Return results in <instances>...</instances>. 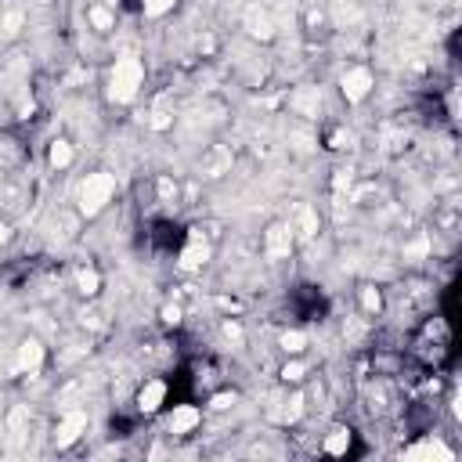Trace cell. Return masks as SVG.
Listing matches in <instances>:
<instances>
[{
	"mask_svg": "<svg viewBox=\"0 0 462 462\" xmlns=\"http://www.w3.org/2000/svg\"><path fill=\"white\" fill-rule=\"evenodd\" d=\"M300 415H303V394H293L289 401H286V408L279 412V419H282V423H296Z\"/></svg>",
	"mask_w": 462,
	"mask_h": 462,
	"instance_id": "22",
	"label": "cell"
},
{
	"mask_svg": "<svg viewBox=\"0 0 462 462\" xmlns=\"http://www.w3.org/2000/svg\"><path fill=\"white\" fill-rule=\"evenodd\" d=\"M206 260H209V245H206V238H202V235H199V228H195L192 242L181 250V260H177V264H181V271H199Z\"/></svg>",
	"mask_w": 462,
	"mask_h": 462,
	"instance_id": "7",
	"label": "cell"
},
{
	"mask_svg": "<svg viewBox=\"0 0 462 462\" xmlns=\"http://www.w3.org/2000/svg\"><path fill=\"white\" fill-rule=\"evenodd\" d=\"M199 408H192V405H177L174 408V415L166 419V430L170 434H192V430L199 426Z\"/></svg>",
	"mask_w": 462,
	"mask_h": 462,
	"instance_id": "9",
	"label": "cell"
},
{
	"mask_svg": "<svg viewBox=\"0 0 462 462\" xmlns=\"http://www.w3.org/2000/svg\"><path fill=\"white\" fill-rule=\"evenodd\" d=\"M148 123H152V130H166V127H170L174 119H170V112L156 109V112H152V119H148Z\"/></svg>",
	"mask_w": 462,
	"mask_h": 462,
	"instance_id": "30",
	"label": "cell"
},
{
	"mask_svg": "<svg viewBox=\"0 0 462 462\" xmlns=\"http://www.w3.org/2000/svg\"><path fill=\"white\" fill-rule=\"evenodd\" d=\"M73 159H76V152H73V145L69 141H51V148H47V163L54 166V170H69L73 166Z\"/></svg>",
	"mask_w": 462,
	"mask_h": 462,
	"instance_id": "12",
	"label": "cell"
},
{
	"mask_svg": "<svg viewBox=\"0 0 462 462\" xmlns=\"http://www.w3.org/2000/svg\"><path fill=\"white\" fill-rule=\"evenodd\" d=\"M228 166H231V156H228L224 148H213L209 159H206V177H221Z\"/></svg>",
	"mask_w": 462,
	"mask_h": 462,
	"instance_id": "20",
	"label": "cell"
},
{
	"mask_svg": "<svg viewBox=\"0 0 462 462\" xmlns=\"http://www.w3.org/2000/svg\"><path fill=\"white\" fill-rule=\"evenodd\" d=\"M8 238H11V231H8V224H0V245H4Z\"/></svg>",
	"mask_w": 462,
	"mask_h": 462,
	"instance_id": "35",
	"label": "cell"
},
{
	"mask_svg": "<svg viewBox=\"0 0 462 462\" xmlns=\"http://www.w3.org/2000/svg\"><path fill=\"white\" fill-rule=\"evenodd\" d=\"M44 344L37 340V336H29V340H22L18 344V358H15V368H18V372H29V376H33V372H40V365H44Z\"/></svg>",
	"mask_w": 462,
	"mask_h": 462,
	"instance_id": "6",
	"label": "cell"
},
{
	"mask_svg": "<svg viewBox=\"0 0 462 462\" xmlns=\"http://www.w3.org/2000/svg\"><path fill=\"white\" fill-rule=\"evenodd\" d=\"M156 192H159V202H174V199H177V181L163 174V177L156 181Z\"/></svg>",
	"mask_w": 462,
	"mask_h": 462,
	"instance_id": "26",
	"label": "cell"
},
{
	"mask_svg": "<svg viewBox=\"0 0 462 462\" xmlns=\"http://www.w3.org/2000/svg\"><path fill=\"white\" fill-rule=\"evenodd\" d=\"M293 224H271L267 228V235H264V253L271 257V260H282V257H289L293 253Z\"/></svg>",
	"mask_w": 462,
	"mask_h": 462,
	"instance_id": "4",
	"label": "cell"
},
{
	"mask_svg": "<svg viewBox=\"0 0 462 462\" xmlns=\"http://www.w3.org/2000/svg\"><path fill=\"white\" fill-rule=\"evenodd\" d=\"M372 87H376V80H372V69H368V66H351L344 73V80H340V90H344V98L351 105L365 102L368 95H372Z\"/></svg>",
	"mask_w": 462,
	"mask_h": 462,
	"instance_id": "3",
	"label": "cell"
},
{
	"mask_svg": "<svg viewBox=\"0 0 462 462\" xmlns=\"http://www.w3.org/2000/svg\"><path fill=\"white\" fill-rule=\"evenodd\" d=\"M22 22H25V15H22L18 8H15V11H8V15H4V22H0V29H4V37H18Z\"/></svg>",
	"mask_w": 462,
	"mask_h": 462,
	"instance_id": "25",
	"label": "cell"
},
{
	"mask_svg": "<svg viewBox=\"0 0 462 462\" xmlns=\"http://www.w3.org/2000/svg\"><path fill=\"white\" fill-rule=\"evenodd\" d=\"M318 228H322L318 209L307 206V202H300V206H296V224H293V231H300V238H315Z\"/></svg>",
	"mask_w": 462,
	"mask_h": 462,
	"instance_id": "11",
	"label": "cell"
},
{
	"mask_svg": "<svg viewBox=\"0 0 462 462\" xmlns=\"http://www.w3.org/2000/svg\"><path fill=\"white\" fill-rule=\"evenodd\" d=\"M332 18L340 22V25H347V22H358V18H361L358 0H336V4H332Z\"/></svg>",
	"mask_w": 462,
	"mask_h": 462,
	"instance_id": "16",
	"label": "cell"
},
{
	"mask_svg": "<svg viewBox=\"0 0 462 462\" xmlns=\"http://www.w3.org/2000/svg\"><path fill=\"white\" fill-rule=\"evenodd\" d=\"M351 448V430H332V434L325 437V455H344Z\"/></svg>",
	"mask_w": 462,
	"mask_h": 462,
	"instance_id": "19",
	"label": "cell"
},
{
	"mask_svg": "<svg viewBox=\"0 0 462 462\" xmlns=\"http://www.w3.org/2000/svg\"><path fill=\"white\" fill-rule=\"evenodd\" d=\"M426 253H430V235H426V231H419V235L405 245V260H423Z\"/></svg>",
	"mask_w": 462,
	"mask_h": 462,
	"instance_id": "21",
	"label": "cell"
},
{
	"mask_svg": "<svg viewBox=\"0 0 462 462\" xmlns=\"http://www.w3.org/2000/svg\"><path fill=\"white\" fill-rule=\"evenodd\" d=\"M163 322H166V325H177V322H181V307H177V303L163 307Z\"/></svg>",
	"mask_w": 462,
	"mask_h": 462,
	"instance_id": "33",
	"label": "cell"
},
{
	"mask_svg": "<svg viewBox=\"0 0 462 462\" xmlns=\"http://www.w3.org/2000/svg\"><path fill=\"white\" fill-rule=\"evenodd\" d=\"M145 83V66H141V58L138 54H119L116 58V66L109 73V102L116 105H127L138 98V90Z\"/></svg>",
	"mask_w": 462,
	"mask_h": 462,
	"instance_id": "1",
	"label": "cell"
},
{
	"mask_svg": "<svg viewBox=\"0 0 462 462\" xmlns=\"http://www.w3.org/2000/svg\"><path fill=\"white\" fill-rule=\"evenodd\" d=\"M116 195V177L98 170V174H87L80 184V213L83 217H98V213L112 202Z\"/></svg>",
	"mask_w": 462,
	"mask_h": 462,
	"instance_id": "2",
	"label": "cell"
},
{
	"mask_svg": "<svg viewBox=\"0 0 462 462\" xmlns=\"http://www.w3.org/2000/svg\"><path fill=\"white\" fill-rule=\"evenodd\" d=\"M361 307H365L368 315H379V307H383V296H379V289H376V286L361 289Z\"/></svg>",
	"mask_w": 462,
	"mask_h": 462,
	"instance_id": "23",
	"label": "cell"
},
{
	"mask_svg": "<svg viewBox=\"0 0 462 462\" xmlns=\"http://www.w3.org/2000/svg\"><path fill=\"white\" fill-rule=\"evenodd\" d=\"M351 181H354V174H351V170H336V177H332L336 195H344V188H351Z\"/></svg>",
	"mask_w": 462,
	"mask_h": 462,
	"instance_id": "29",
	"label": "cell"
},
{
	"mask_svg": "<svg viewBox=\"0 0 462 462\" xmlns=\"http://www.w3.org/2000/svg\"><path fill=\"white\" fill-rule=\"evenodd\" d=\"M307 376V368L300 365V361H289L286 368H282V383H300Z\"/></svg>",
	"mask_w": 462,
	"mask_h": 462,
	"instance_id": "28",
	"label": "cell"
},
{
	"mask_svg": "<svg viewBox=\"0 0 462 462\" xmlns=\"http://www.w3.org/2000/svg\"><path fill=\"white\" fill-rule=\"evenodd\" d=\"M76 289H80L83 296H95V293L102 289V274H98L95 267H83V271L76 274Z\"/></svg>",
	"mask_w": 462,
	"mask_h": 462,
	"instance_id": "17",
	"label": "cell"
},
{
	"mask_svg": "<svg viewBox=\"0 0 462 462\" xmlns=\"http://www.w3.org/2000/svg\"><path fill=\"white\" fill-rule=\"evenodd\" d=\"M289 105H293L300 116L315 119V116H318V105H322V98H318V90H300V95H293V98H289Z\"/></svg>",
	"mask_w": 462,
	"mask_h": 462,
	"instance_id": "14",
	"label": "cell"
},
{
	"mask_svg": "<svg viewBox=\"0 0 462 462\" xmlns=\"http://www.w3.org/2000/svg\"><path fill=\"white\" fill-rule=\"evenodd\" d=\"M231 405H235V394H217V397L209 401V408H213V412H228Z\"/></svg>",
	"mask_w": 462,
	"mask_h": 462,
	"instance_id": "31",
	"label": "cell"
},
{
	"mask_svg": "<svg viewBox=\"0 0 462 462\" xmlns=\"http://www.w3.org/2000/svg\"><path fill=\"white\" fill-rule=\"evenodd\" d=\"M224 336L231 344H242V325L238 322H224Z\"/></svg>",
	"mask_w": 462,
	"mask_h": 462,
	"instance_id": "32",
	"label": "cell"
},
{
	"mask_svg": "<svg viewBox=\"0 0 462 462\" xmlns=\"http://www.w3.org/2000/svg\"><path fill=\"white\" fill-rule=\"evenodd\" d=\"M174 4H177V0H145V15H148V18H159V15H166Z\"/></svg>",
	"mask_w": 462,
	"mask_h": 462,
	"instance_id": "27",
	"label": "cell"
},
{
	"mask_svg": "<svg viewBox=\"0 0 462 462\" xmlns=\"http://www.w3.org/2000/svg\"><path fill=\"white\" fill-rule=\"evenodd\" d=\"M405 455L408 458H444V462H451V448H444L441 441H423V444L408 448Z\"/></svg>",
	"mask_w": 462,
	"mask_h": 462,
	"instance_id": "13",
	"label": "cell"
},
{
	"mask_svg": "<svg viewBox=\"0 0 462 462\" xmlns=\"http://www.w3.org/2000/svg\"><path fill=\"white\" fill-rule=\"evenodd\" d=\"M279 344H282L286 354H300V351L307 347V336H303V332H282V340H279Z\"/></svg>",
	"mask_w": 462,
	"mask_h": 462,
	"instance_id": "24",
	"label": "cell"
},
{
	"mask_svg": "<svg viewBox=\"0 0 462 462\" xmlns=\"http://www.w3.org/2000/svg\"><path fill=\"white\" fill-rule=\"evenodd\" d=\"M25 426H29V408H25V405H15V408L8 412V434L18 441V437L25 434Z\"/></svg>",
	"mask_w": 462,
	"mask_h": 462,
	"instance_id": "18",
	"label": "cell"
},
{
	"mask_svg": "<svg viewBox=\"0 0 462 462\" xmlns=\"http://www.w3.org/2000/svg\"><path fill=\"white\" fill-rule=\"evenodd\" d=\"M245 33H250L253 40H271L274 37V22L264 8H250L245 11Z\"/></svg>",
	"mask_w": 462,
	"mask_h": 462,
	"instance_id": "8",
	"label": "cell"
},
{
	"mask_svg": "<svg viewBox=\"0 0 462 462\" xmlns=\"http://www.w3.org/2000/svg\"><path fill=\"white\" fill-rule=\"evenodd\" d=\"M163 397H166V383H159V379H148V383L141 387V394H138V408L152 415V412H159Z\"/></svg>",
	"mask_w": 462,
	"mask_h": 462,
	"instance_id": "10",
	"label": "cell"
},
{
	"mask_svg": "<svg viewBox=\"0 0 462 462\" xmlns=\"http://www.w3.org/2000/svg\"><path fill=\"white\" fill-rule=\"evenodd\" d=\"M87 22L98 29V33H109V29L116 25V15L105 8V4H95V8H87Z\"/></svg>",
	"mask_w": 462,
	"mask_h": 462,
	"instance_id": "15",
	"label": "cell"
},
{
	"mask_svg": "<svg viewBox=\"0 0 462 462\" xmlns=\"http://www.w3.org/2000/svg\"><path fill=\"white\" fill-rule=\"evenodd\" d=\"M329 141H332V148H351V134H344V130H336Z\"/></svg>",
	"mask_w": 462,
	"mask_h": 462,
	"instance_id": "34",
	"label": "cell"
},
{
	"mask_svg": "<svg viewBox=\"0 0 462 462\" xmlns=\"http://www.w3.org/2000/svg\"><path fill=\"white\" fill-rule=\"evenodd\" d=\"M83 430H87V412H83V408H69L66 415H61L58 430H54V444H58V448L76 444Z\"/></svg>",
	"mask_w": 462,
	"mask_h": 462,
	"instance_id": "5",
	"label": "cell"
}]
</instances>
